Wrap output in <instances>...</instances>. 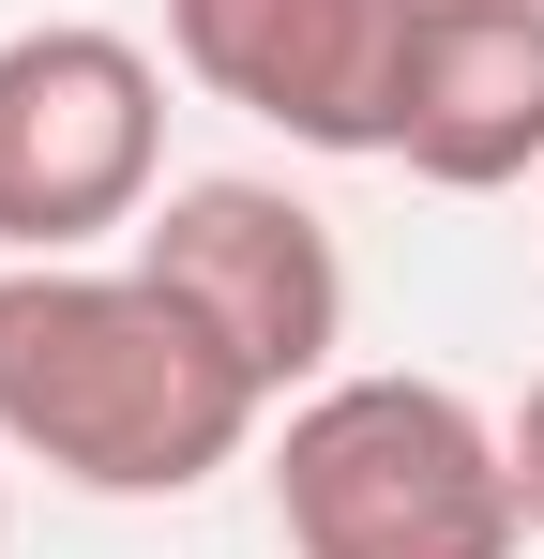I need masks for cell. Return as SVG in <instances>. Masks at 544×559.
I'll use <instances>...</instances> for the list:
<instances>
[{
    "mask_svg": "<svg viewBox=\"0 0 544 559\" xmlns=\"http://www.w3.org/2000/svg\"><path fill=\"white\" fill-rule=\"evenodd\" d=\"M258 424L272 393L137 258H0V454L76 499H197Z\"/></svg>",
    "mask_w": 544,
    "mask_h": 559,
    "instance_id": "cell-1",
    "label": "cell"
},
{
    "mask_svg": "<svg viewBox=\"0 0 544 559\" xmlns=\"http://www.w3.org/2000/svg\"><path fill=\"white\" fill-rule=\"evenodd\" d=\"M272 530L287 559H515V424L453 378H318L272 424Z\"/></svg>",
    "mask_w": 544,
    "mask_h": 559,
    "instance_id": "cell-2",
    "label": "cell"
},
{
    "mask_svg": "<svg viewBox=\"0 0 544 559\" xmlns=\"http://www.w3.org/2000/svg\"><path fill=\"white\" fill-rule=\"evenodd\" d=\"M167 197V61L106 15L0 31V258H91Z\"/></svg>",
    "mask_w": 544,
    "mask_h": 559,
    "instance_id": "cell-3",
    "label": "cell"
},
{
    "mask_svg": "<svg viewBox=\"0 0 544 559\" xmlns=\"http://www.w3.org/2000/svg\"><path fill=\"white\" fill-rule=\"evenodd\" d=\"M137 273L167 287L272 408H303L318 378H348V258H333V227L287 182H258V167L167 182L152 227H137Z\"/></svg>",
    "mask_w": 544,
    "mask_h": 559,
    "instance_id": "cell-4",
    "label": "cell"
},
{
    "mask_svg": "<svg viewBox=\"0 0 544 559\" xmlns=\"http://www.w3.org/2000/svg\"><path fill=\"white\" fill-rule=\"evenodd\" d=\"M409 0H167V61L287 152H393Z\"/></svg>",
    "mask_w": 544,
    "mask_h": 559,
    "instance_id": "cell-5",
    "label": "cell"
},
{
    "mask_svg": "<svg viewBox=\"0 0 544 559\" xmlns=\"http://www.w3.org/2000/svg\"><path fill=\"white\" fill-rule=\"evenodd\" d=\"M393 167L439 197H499L544 167V15L484 0H409L393 46Z\"/></svg>",
    "mask_w": 544,
    "mask_h": 559,
    "instance_id": "cell-6",
    "label": "cell"
},
{
    "mask_svg": "<svg viewBox=\"0 0 544 559\" xmlns=\"http://www.w3.org/2000/svg\"><path fill=\"white\" fill-rule=\"evenodd\" d=\"M515 499H530V530H544V378H530V408H515Z\"/></svg>",
    "mask_w": 544,
    "mask_h": 559,
    "instance_id": "cell-7",
    "label": "cell"
},
{
    "mask_svg": "<svg viewBox=\"0 0 544 559\" xmlns=\"http://www.w3.org/2000/svg\"><path fill=\"white\" fill-rule=\"evenodd\" d=\"M484 15H544V0H484Z\"/></svg>",
    "mask_w": 544,
    "mask_h": 559,
    "instance_id": "cell-8",
    "label": "cell"
},
{
    "mask_svg": "<svg viewBox=\"0 0 544 559\" xmlns=\"http://www.w3.org/2000/svg\"><path fill=\"white\" fill-rule=\"evenodd\" d=\"M0 545H15V499H0Z\"/></svg>",
    "mask_w": 544,
    "mask_h": 559,
    "instance_id": "cell-9",
    "label": "cell"
}]
</instances>
